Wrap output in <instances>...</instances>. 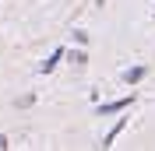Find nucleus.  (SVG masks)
Masks as SVG:
<instances>
[{"mask_svg": "<svg viewBox=\"0 0 155 151\" xmlns=\"http://www.w3.org/2000/svg\"><path fill=\"white\" fill-rule=\"evenodd\" d=\"M57 60H64V49H57V53H53V56H49L46 63H42V70H46V74H49V70L57 67Z\"/></svg>", "mask_w": 155, "mask_h": 151, "instance_id": "obj_3", "label": "nucleus"}, {"mask_svg": "<svg viewBox=\"0 0 155 151\" xmlns=\"http://www.w3.org/2000/svg\"><path fill=\"white\" fill-rule=\"evenodd\" d=\"M127 85H137V81H141V77H145V67H130V70H127Z\"/></svg>", "mask_w": 155, "mask_h": 151, "instance_id": "obj_2", "label": "nucleus"}, {"mask_svg": "<svg viewBox=\"0 0 155 151\" xmlns=\"http://www.w3.org/2000/svg\"><path fill=\"white\" fill-rule=\"evenodd\" d=\"M4 148H7V137H4V133H0V151H4Z\"/></svg>", "mask_w": 155, "mask_h": 151, "instance_id": "obj_4", "label": "nucleus"}, {"mask_svg": "<svg viewBox=\"0 0 155 151\" xmlns=\"http://www.w3.org/2000/svg\"><path fill=\"white\" fill-rule=\"evenodd\" d=\"M127 105H130V98H120V102H109V105H102L99 113H102V116H113V113H120V109H127Z\"/></svg>", "mask_w": 155, "mask_h": 151, "instance_id": "obj_1", "label": "nucleus"}]
</instances>
